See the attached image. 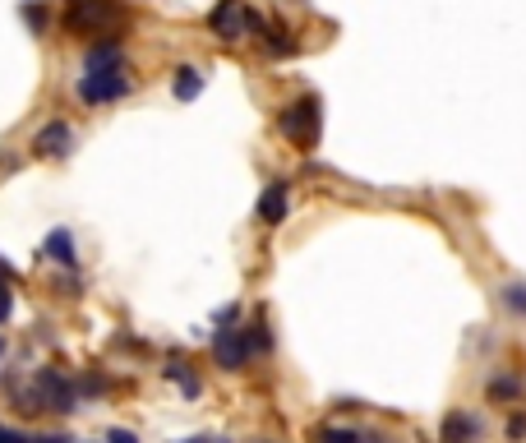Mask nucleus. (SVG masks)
Here are the masks:
<instances>
[{"label":"nucleus","instance_id":"nucleus-1","mask_svg":"<svg viewBox=\"0 0 526 443\" xmlns=\"http://www.w3.org/2000/svg\"><path fill=\"white\" fill-rule=\"evenodd\" d=\"M15 402H19V411H28V416H37V411L74 416V411H79V402H84V393H79V384H74V379H65L60 369L42 365V369H33V379L15 393Z\"/></svg>","mask_w":526,"mask_h":443},{"label":"nucleus","instance_id":"nucleus-2","mask_svg":"<svg viewBox=\"0 0 526 443\" xmlns=\"http://www.w3.org/2000/svg\"><path fill=\"white\" fill-rule=\"evenodd\" d=\"M319 125H324V111H319V98L305 93V98H295L291 107L277 111V129L295 143V148H319Z\"/></svg>","mask_w":526,"mask_h":443},{"label":"nucleus","instance_id":"nucleus-3","mask_svg":"<svg viewBox=\"0 0 526 443\" xmlns=\"http://www.w3.org/2000/svg\"><path fill=\"white\" fill-rule=\"evenodd\" d=\"M208 28L222 42H241L245 33H263V19L245 5V0H217V10L208 15Z\"/></svg>","mask_w":526,"mask_h":443},{"label":"nucleus","instance_id":"nucleus-4","mask_svg":"<svg viewBox=\"0 0 526 443\" xmlns=\"http://www.w3.org/2000/svg\"><path fill=\"white\" fill-rule=\"evenodd\" d=\"M212 360H217V369H227V375H241V369L254 360V351H250V337H245V328L236 324H222L217 333H212Z\"/></svg>","mask_w":526,"mask_h":443},{"label":"nucleus","instance_id":"nucleus-5","mask_svg":"<svg viewBox=\"0 0 526 443\" xmlns=\"http://www.w3.org/2000/svg\"><path fill=\"white\" fill-rule=\"evenodd\" d=\"M116 15H120V0H69L65 24L74 33H102Z\"/></svg>","mask_w":526,"mask_h":443},{"label":"nucleus","instance_id":"nucleus-6","mask_svg":"<svg viewBox=\"0 0 526 443\" xmlns=\"http://www.w3.org/2000/svg\"><path fill=\"white\" fill-rule=\"evenodd\" d=\"M79 98H84L88 107H107V102L129 98V79H125V69H107V74H79Z\"/></svg>","mask_w":526,"mask_h":443},{"label":"nucleus","instance_id":"nucleus-7","mask_svg":"<svg viewBox=\"0 0 526 443\" xmlns=\"http://www.w3.org/2000/svg\"><path fill=\"white\" fill-rule=\"evenodd\" d=\"M33 148H37V158H69V148H74V129H69L65 120H51V125H42V129H37Z\"/></svg>","mask_w":526,"mask_h":443},{"label":"nucleus","instance_id":"nucleus-8","mask_svg":"<svg viewBox=\"0 0 526 443\" xmlns=\"http://www.w3.org/2000/svg\"><path fill=\"white\" fill-rule=\"evenodd\" d=\"M485 438V420L471 411H448L443 416V443H480Z\"/></svg>","mask_w":526,"mask_h":443},{"label":"nucleus","instance_id":"nucleus-9","mask_svg":"<svg viewBox=\"0 0 526 443\" xmlns=\"http://www.w3.org/2000/svg\"><path fill=\"white\" fill-rule=\"evenodd\" d=\"M286 208H291V185H286V180H273V185L259 194V222H263V227H277V222H286Z\"/></svg>","mask_w":526,"mask_h":443},{"label":"nucleus","instance_id":"nucleus-10","mask_svg":"<svg viewBox=\"0 0 526 443\" xmlns=\"http://www.w3.org/2000/svg\"><path fill=\"white\" fill-rule=\"evenodd\" d=\"M107 69H125L120 42H98V46H88V56H84V74H107Z\"/></svg>","mask_w":526,"mask_h":443},{"label":"nucleus","instance_id":"nucleus-11","mask_svg":"<svg viewBox=\"0 0 526 443\" xmlns=\"http://www.w3.org/2000/svg\"><path fill=\"white\" fill-rule=\"evenodd\" d=\"M42 250H46V259H51V263H60V268H74V263H79V245H74V236H69L65 227H56V232L46 236V245H42Z\"/></svg>","mask_w":526,"mask_h":443},{"label":"nucleus","instance_id":"nucleus-12","mask_svg":"<svg viewBox=\"0 0 526 443\" xmlns=\"http://www.w3.org/2000/svg\"><path fill=\"white\" fill-rule=\"evenodd\" d=\"M171 93H176L180 102H194V98L203 93V74H199L194 65H180V69H176V79H171Z\"/></svg>","mask_w":526,"mask_h":443},{"label":"nucleus","instance_id":"nucleus-13","mask_svg":"<svg viewBox=\"0 0 526 443\" xmlns=\"http://www.w3.org/2000/svg\"><path fill=\"white\" fill-rule=\"evenodd\" d=\"M263 51L277 56V60H286V56H295V37L282 24H263Z\"/></svg>","mask_w":526,"mask_h":443},{"label":"nucleus","instance_id":"nucleus-14","mask_svg":"<svg viewBox=\"0 0 526 443\" xmlns=\"http://www.w3.org/2000/svg\"><path fill=\"white\" fill-rule=\"evenodd\" d=\"M521 393H526V388H521L517 375H494V379L485 384V397H490V402H521Z\"/></svg>","mask_w":526,"mask_h":443},{"label":"nucleus","instance_id":"nucleus-15","mask_svg":"<svg viewBox=\"0 0 526 443\" xmlns=\"http://www.w3.org/2000/svg\"><path fill=\"white\" fill-rule=\"evenodd\" d=\"M162 375H167L171 384H180V393H185V397H199V393H203V384L190 375V365H185V360H176V355L167 360V369H162Z\"/></svg>","mask_w":526,"mask_h":443},{"label":"nucleus","instance_id":"nucleus-16","mask_svg":"<svg viewBox=\"0 0 526 443\" xmlns=\"http://www.w3.org/2000/svg\"><path fill=\"white\" fill-rule=\"evenodd\" d=\"M499 305H503L508 314L526 319V282H508V286H499Z\"/></svg>","mask_w":526,"mask_h":443},{"label":"nucleus","instance_id":"nucleus-17","mask_svg":"<svg viewBox=\"0 0 526 443\" xmlns=\"http://www.w3.org/2000/svg\"><path fill=\"white\" fill-rule=\"evenodd\" d=\"M310 443H360V429L356 425H319L310 434Z\"/></svg>","mask_w":526,"mask_h":443},{"label":"nucleus","instance_id":"nucleus-18","mask_svg":"<svg viewBox=\"0 0 526 443\" xmlns=\"http://www.w3.org/2000/svg\"><path fill=\"white\" fill-rule=\"evenodd\" d=\"M245 337H250V351H254V355H268V351H273V333H268V319H263V314L245 328Z\"/></svg>","mask_w":526,"mask_h":443},{"label":"nucleus","instance_id":"nucleus-19","mask_svg":"<svg viewBox=\"0 0 526 443\" xmlns=\"http://www.w3.org/2000/svg\"><path fill=\"white\" fill-rule=\"evenodd\" d=\"M10 314H15V282L0 277V324H5Z\"/></svg>","mask_w":526,"mask_h":443},{"label":"nucleus","instance_id":"nucleus-20","mask_svg":"<svg viewBox=\"0 0 526 443\" xmlns=\"http://www.w3.org/2000/svg\"><path fill=\"white\" fill-rule=\"evenodd\" d=\"M503 434H508L512 443H517V438H526V411H517V416H512V420L503 425Z\"/></svg>","mask_w":526,"mask_h":443},{"label":"nucleus","instance_id":"nucleus-21","mask_svg":"<svg viewBox=\"0 0 526 443\" xmlns=\"http://www.w3.org/2000/svg\"><path fill=\"white\" fill-rule=\"evenodd\" d=\"M24 19L33 24V33H42V28H46V10H42V5H24Z\"/></svg>","mask_w":526,"mask_h":443},{"label":"nucleus","instance_id":"nucleus-22","mask_svg":"<svg viewBox=\"0 0 526 443\" xmlns=\"http://www.w3.org/2000/svg\"><path fill=\"white\" fill-rule=\"evenodd\" d=\"M0 443H33V434H19V429H5V425H0Z\"/></svg>","mask_w":526,"mask_h":443},{"label":"nucleus","instance_id":"nucleus-23","mask_svg":"<svg viewBox=\"0 0 526 443\" xmlns=\"http://www.w3.org/2000/svg\"><path fill=\"white\" fill-rule=\"evenodd\" d=\"M107 443H139L134 429H107Z\"/></svg>","mask_w":526,"mask_h":443},{"label":"nucleus","instance_id":"nucleus-24","mask_svg":"<svg viewBox=\"0 0 526 443\" xmlns=\"http://www.w3.org/2000/svg\"><path fill=\"white\" fill-rule=\"evenodd\" d=\"M236 319H241V305H227V310H217V328H222V324H236Z\"/></svg>","mask_w":526,"mask_h":443},{"label":"nucleus","instance_id":"nucleus-25","mask_svg":"<svg viewBox=\"0 0 526 443\" xmlns=\"http://www.w3.org/2000/svg\"><path fill=\"white\" fill-rule=\"evenodd\" d=\"M360 443H393V438H384V434H365V429H360Z\"/></svg>","mask_w":526,"mask_h":443},{"label":"nucleus","instance_id":"nucleus-26","mask_svg":"<svg viewBox=\"0 0 526 443\" xmlns=\"http://www.w3.org/2000/svg\"><path fill=\"white\" fill-rule=\"evenodd\" d=\"M180 443H227V438H212V434H199V438H180Z\"/></svg>","mask_w":526,"mask_h":443},{"label":"nucleus","instance_id":"nucleus-27","mask_svg":"<svg viewBox=\"0 0 526 443\" xmlns=\"http://www.w3.org/2000/svg\"><path fill=\"white\" fill-rule=\"evenodd\" d=\"M0 351H5V342H0Z\"/></svg>","mask_w":526,"mask_h":443},{"label":"nucleus","instance_id":"nucleus-28","mask_svg":"<svg viewBox=\"0 0 526 443\" xmlns=\"http://www.w3.org/2000/svg\"><path fill=\"white\" fill-rule=\"evenodd\" d=\"M259 443H268V438H259Z\"/></svg>","mask_w":526,"mask_h":443}]
</instances>
